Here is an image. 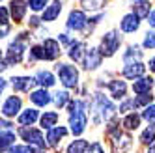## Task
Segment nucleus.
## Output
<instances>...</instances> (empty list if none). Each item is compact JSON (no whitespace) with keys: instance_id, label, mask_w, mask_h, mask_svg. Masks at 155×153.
<instances>
[{"instance_id":"aec40b11","label":"nucleus","mask_w":155,"mask_h":153,"mask_svg":"<svg viewBox=\"0 0 155 153\" xmlns=\"http://www.w3.org/2000/svg\"><path fill=\"white\" fill-rule=\"evenodd\" d=\"M39 118H41V114H39L38 108H26V110L21 112V116L17 118V122L23 127H28V125L32 127L36 122H39Z\"/></svg>"},{"instance_id":"f8f14e48","label":"nucleus","mask_w":155,"mask_h":153,"mask_svg":"<svg viewBox=\"0 0 155 153\" xmlns=\"http://www.w3.org/2000/svg\"><path fill=\"white\" fill-rule=\"evenodd\" d=\"M107 88L110 92V97H112L114 101H125L127 99V84L124 80H110L107 84Z\"/></svg>"},{"instance_id":"f3484780","label":"nucleus","mask_w":155,"mask_h":153,"mask_svg":"<svg viewBox=\"0 0 155 153\" xmlns=\"http://www.w3.org/2000/svg\"><path fill=\"white\" fill-rule=\"evenodd\" d=\"M60 13H62V2L60 0H52L49 8L41 13V21L43 23H52V21H56L60 17Z\"/></svg>"},{"instance_id":"a211bd4d","label":"nucleus","mask_w":155,"mask_h":153,"mask_svg":"<svg viewBox=\"0 0 155 153\" xmlns=\"http://www.w3.org/2000/svg\"><path fill=\"white\" fill-rule=\"evenodd\" d=\"M30 101L34 103L36 106H47V105H51L54 99L51 97V93H49L45 88H38V90H34V92H30Z\"/></svg>"},{"instance_id":"2f4dec72","label":"nucleus","mask_w":155,"mask_h":153,"mask_svg":"<svg viewBox=\"0 0 155 153\" xmlns=\"http://www.w3.org/2000/svg\"><path fill=\"white\" fill-rule=\"evenodd\" d=\"M81 2L86 11H99L107 4V0H81Z\"/></svg>"},{"instance_id":"a878e982","label":"nucleus","mask_w":155,"mask_h":153,"mask_svg":"<svg viewBox=\"0 0 155 153\" xmlns=\"http://www.w3.org/2000/svg\"><path fill=\"white\" fill-rule=\"evenodd\" d=\"M124 62H125V65L127 63H137V62H140V58H142V52H140V47L138 45H131L125 52H124Z\"/></svg>"},{"instance_id":"72a5a7b5","label":"nucleus","mask_w":155,"mask_h":153,"mask_svg":"<svg viewBox=\"0 0 155 153\" xmlns=\"http://www.w3.org/2000/svg\"><path fill=\"white\" fill-rule=\"evenodd\" d=\"M142 119H146L148 123H155V103L142 110Z\"/></svg>"},{"instance_id":"bb28decb","label":"nucleus","mask_w":155,"mask_h":153,"mask_svg":"<svg viewBox=\"0 0 155 153\" xmlns=\"http://www.w3.org/2000/svg\"><path fill=\"white\" fill-rule=\"evenodd\" d=\"M88 148H90L88 140H84V138H75L71 144L65 148V153H86Z\"/></svg>"},{"instance_id":"dca6fc26","label":"nucleus","mask_w":155,"mask_h":153,"mask_svg":"<svg viewBox=\"0 0 155 153\" xmlns=\"http://www.w3.org/2000/svg\"><path fill=\"white\" fill-rule=\"evenodd\" d=\"M8 8H9V11H12V19L15 23H21V21L25 19V15H26L28 2H25V0H12V4Z\"/></svg>"},{"instance_id":"4468645a","label":"nucleus","mask_w":155,"mask_h":153,"mask_svg":"<svg viewBox=\"0 0 155 153\" xmlns=\"http://www.w3.org/2000/svg\"><path fill=\"white\" fill-rule=\"evenodd\" d=\"M138 28H140V19L135 13H127V15L121 17L120 30L124 32V34H133V32H137Z\"/></svg>"},{"instance_id":"cd10ccee","label":"nucleus","mask_w":155,"mask_h":153,"mask_svg":"<svg viewBox=\"0 0 155 153\" xmlns=\"http://www.w3.org/2000/svg\"><path fill=\"white\" fill-rule=\"evenodd\" d=\"M140 144H144V146H151V144H155V123H150L146 129L140 133Z\"/></svg>"},{"instance_id":"7ed1b4c3","label":"nucleus","mask_w":155,"mask_h":153,"mask_svg":"<svg viewBox=\"0 0 155 153\" xmlns=\"http://www.w3.org/2000/svg\"><path fill=\"white\" fill-rule=\"evenodd\" d=\"M121 34H120V30H110L107 32V34L103 36L101 39V45H99V50H101L103 54V58H112L114 54L118 52L120 45H121Z\"/></svg>"},{"instance_id":"4be33fe9","label":"nucleus","mask_w":155,"mask_h":153,"mask_svg":"<svg viewBox=\"0 0 155 153\" xmlns=\"http://www.w3.org/2000/svg\"><path fill=\"white\" fill-rule=\"evenodd\" d=\"M86 45L82 41H75L73 45L69 47V50H68V56H69V60L71 62H82V58H84V54H86Z\"/></svg>"},{"instance_id":"20e7f679","label":"nucleus","mask_w":155,"mask_h":153,"mask_svg":"<svg viewBox=\"0 0 155 153\" xmlns=\"http://www.w3.org/2000/svg\"><path fill=\"white\" fill-rule=\"evenodd\" d=\"M19 136L23 138L28 146H32V148H39V149H43L47 146V138L43 136V133H41V129H36V127H21V131H19Z\"/></svg>"},{"instance_id":"5701e85b","label":"nucleus","mask_w":155,"mask_h":153,"mask_svg":"<svg viewBox=\"0 0 155 153\" xmlns=\"http://www.w3.org/2000/svg\"><path fill=\"white\" fill-rule=\"evenodd\" d=\"M140 123H142V114H137V112H131L121 119V125L127 131H137L140 127Z\"/></svg>"},{"instance_id":"4c0bfd02","label":"nucleus","mask_w":155,"mask_h":153,"mask_svg":"<svg viewBox=\"0 0 155 153\" xmlns=\"http://www.w3.org/2000/svg\"><path fill=\"white\" fill-rule=\"evenodd\" d=\"M148 24H150L151 28H155V9H153V11H151V15L148 17Z\"/></svg>"},{"instance_id":"ea45409f","label":"nucleus","mask_w":155,"mask_h":153,"mask_svg":"<svg viewBox=\"0 0 155 153\" xmlns=\"http://www.w3.org/2000/svg\"><path fill=\"white\" fill-rule=\"evenodd\" d=\"M146 153H155V144H151V146L148 148V151H146Z\"/></svg>"},{"instance_id":"79ce46f5","label":"nucleus","mask_w":155,"mask_h":153,"mask_svg":"<svg viewBox=\"0 0 155 153\" xmlns=\"http://www.w3.org/2000/svg\"><path fill=\"white\" fill-rule=\"evenodd\" d=\"M41 153H45V151H41Z\"/></svg>"},{"instance_id":"473e14b6","label":"nucleus","mask_w":155,"mask_h":153,"mask_svg":"<svg viewBox=\"0 0 155 153\" xmlns=\"http://www.w3.org/2000/svg\"><path fill=\"white\" fill-rule=\"evenodd\" d=\"M135 108H138V106H150V105H153V95L151 93H146V95H138V97H135Z\"/></svg>"},{"instance_id":"9b49d317","label":"nucleus","mask_w":155,"mask_h":153,"mask_svg":"<svg viewBox=\"0 0 155 153\" xmlns=\"http://www.w3.org/2000/svg\"><path fill=\"white\" fill-rule=\"evenodd\" d=\"M12 88L13 92H30L34 86L38 84L36 76H25V75H19V76H12Z\"/></svg>"},{"instance_id":"c756f323","label":"nucleus","mask_w":155,"mask_h":153,"mask_svg":"<svg viewBox=\"0 0 155 153\" xmlns=\"http://www.w3.org/2000/svg\"><path fill=\"white\" fill-rule=\"evenodd\" d=\"M26 2H28V8L34 13H43L49 8V4H51L49 0H26Z\"/></svg>"},{"instance_id":"39448f33","label":"nucleus","mask_w":155,"mask_h":153,"mask_svg":"<svg viewBox=\"0 0 155 153\" xmlns=\"http://www.w3.org/2000/svg\"><path fill=\"white\" fill-rule=\"evenodd\" d=\"M21 112H23V99L19 95H8L4 103H2V118L6 119H12V118H19Z\"/></svg>"},{"instance_id":"ddd939ff","label":"nucleus","mask_w":155,"mask_h":153,"mask_svg":"<svg viewBox=\"0 0 155 153\" xmlns=\"http://www.w3.org/2000/svg\"><path fill=\"white\" fill-rule=\"evenodd\" d=\"M146 69L148 67L142 62H137V63H127L121 73H124V76H125V79H129V80H138V79H142V76H144Z\"/></svg>"},{"instance_id":"412c9836","label":"nucleus","mask_w":155,"mask_h":153,"mask_svg":"<svg viewBox=\"0 0 155 153\" xmlns=\"http://www.w3.org/2000/svg\"><path fill=\"white\" fill-rule=\"evenodd\" d=\"M58 122H60V114L54 112V110L43 112L41 118H39V125H41V129H45V131H51L52 127H56Z\"/></svg>"},{"instance_id":"9d476101","label":"nucleus","mask_w":155,"mask_h":153,"mask_svg":"<svg viewBox=\"0 0 155 153\" xmlns=\"http://www.w3.org/2000/svg\"><path fill=\"white\" fill-rule=\"evenodd\" d=\"M41 47H43V60H56L60 54H62V49H60V41L56 39H52V37H47L45 41L41 43Z\"/></svg>"},{"instance_id":"2eb2a0df","label":"nucleus","mask_w":155,"mask_h":153,"mask_svg":"<svg viewBox=\"0 0 155 153\" xmlns=\"http://www.w3.org/2000/svg\"><path fill=\"white\" fill-rule=\"evenodd\" d=\"M65 135H68V129L65 127H52L51 131H47V135H45V138H47V146H51V148H58V144H60V140H64L65 138Z\"/></svg>"},{"instance_id":"1a4fd4ad","label":"nucleus","mask_w":155,"mask_h":153,"mask_svg":"<svg viewBox=\"0 0 155 153\" xmlns=\"http://www.w3.org/2000/svg\"><path fill=\"white\" fill-rule=\"evenodd\" d=\"M101 62H103L101 50H99V47H94L90 50H86L84 58H82V67L86 71H94V69H97L99 65H101Z\"/></svg>"},{"instance_id":"f704fd0d","label":"nucleus","mask_w":155,"mask_h":153,"mask_svg":"<svg viewBox=\"0 0 155 153\" xmlns=\"http://www.w3.org/2000/svg\"><path fill=\"white\" fill-rule=\"evenodd\" d=\"M8 153H36V149L28 144H15L13 148H9Z\"/></svg>"},{"instance_id":"0eeeda50","label":"nucleus","mask_w":155,"mask_h":153,"mask_svg":"<svg viewBox=\"0 0 155 153\" xmlns=\"http://www.w3.org/2000/svg\"><path fill=\"white\" fill-rule=\"evenodd\" d=\"M88 24H90V21H88V17H86V13L82 9H73L69 13V17H68V23H65L68 30H71V32H81Z\"/></svg>"},{"instance_id":"a19ab883","label":"nucleus","mask_w":155,"mask_h":153,"mask_svg":"<svg viewBox=\"0 0 155 153\" xmlns=\"http://www.w3.org/2000/svg\"><path fill=\"white\" fill-rule=\"evenodd\" d=\"M135 2H144V0H135Z\"/></svg>"},{"instance_id":"423d86ee","label":"nucleus","mask_w":155,"mask_h":153,"mask_svg":"<svg viewBox=\"0 0 155 153\" xmlns=\"http://www.w3.org/2000/svg\"><path fill=\"white\" fill-rule=\"evenodd\" d=\"M95 112L101 116V122H103V119L107 122V119H110L116 114V106H114V103L110 99H107L105 95L97 93L95 95Z\"/></svg>"},{"instance_id":"6e6552de","label":"nucleus","mask_w":155,"mask_h":153,"mask_svg":"<svg viewBox=\"0 0 155 153\" xmlns=\"http://www.w3.org/2000/svg\"><path fill=\"white\" fill-rule=\"evenodd\" d=\"M25 50H26V47H25V43L21 41V39L12 41L8 45V50H6V60H8V63H19L21 60H23Z\"/></svg>"},{"instance_id":"b1692460","label":"nucleus","mask_w":155,"mask_h":153,"mask_svg":"<svg viewBox=\"0 0 155 153\" xmlns=\"http://www.w3.org/2000/svg\"><path fill=\"white\" fill-rule=\"evenodd\" d=\"M36 80H38V84H39V88H45V90L52 88V86L56 84V79H54V75H52L51 71H39V73L36 75Z\"/></svg>"},{"instance_id":"c9c22d12","label":"nucleus","mask_w":155,"mask_h":153,"mask_svg":"<svg viewBox=\"0 0 155 153\" xmlns=\"http://www.w3.org/2000/svg\"><path fill=\"white\" fill-rule=\"evenodd\" d=\"M142 47H144V49H155V30L148 32V34L144 36V39H142Z\"/></svg>"},{"instance_id":"7c9ffc66","label":"nucleus","mask_w":155,"mask_h":153,"mask_svg":"<svg viewBox=\"0 0 155 153\" xmlns=\"http://www.w3.org/2000/svg\"><path fill=\"white\" fill-rule=\"evenodd\" d=\"M69 101H71V97H69V93L65 92V90L56 92V95H54V105H56L58 108H68Z\"/></svg>"},{"instance_id":"393cba45","label":"nucleus","mask_w":155,"mask_h":153,"mask_svg":"<svg viewBox=\"0 0 155 153\" xmlns=\"http://www.w3.org/2000/svg\"><path fill=\"white\" fill-rule=\"evenodd\" d=\"M15 140H17V135L13 131H2L0 133V148H2V151L8 153L9 148L15 146Z\"/></svg>"},{"instance_id":"e433bc0d","label":"nucleus","mask_w":155,"mask_h":153,"mask_svg":"<svg viewBox=\"0 0 155 153\" xmlns=\"http://www.w3.org/2000/svg\"><path fill=\"white\" fill-rule=\"evenodd\" d=\"M86 153H105V148L101 146V142H92Z\"/></svg>"},{"instance_id":"f03ea898","label":"nucleus","mask_w":155,"mask_h":153,"mask_svg":"<svg viewBox=\"0 0 155 153\" xmlns=\"http://www.w3.org/2000/svg\"><path fill=\"white\" fill-rule=\"evenodd\" d=\"M56 75H58V80L64 88H77L79 86V69L71 63H58L56 65Z\"/></svg>"},{"instance_id":"f257e3e1","label":"nucleus","mask_w":155,"mask_h":153,"mask_svg":"<svg viewBox=\"0 0 155 153\" xmlns=\"http://www.w3.org/2000/svg\"><path fill=\"white\" fill-rule=\"evenodd\" d=\"M86 103L81 101V99H77V108H75V112L69 114V129H71V133L75 136H81L84 131H86V125H88V112H86Z\"/></svg>"},{"instance_id":"c85d7f7f","label":"nucleus","mask_w":155,"mask_h":153,"mask_svg":"<svg viewBox=\"0 0 155 153\" xmlns=\"http://www.w3.org/2000/svg\"><path fill=\"white\" fill-rule=\"evenodd\" d=\"M151 4L148 2V0H144V2H138L135 8H133V13H135L138 19H148L151 15Z\"/></svg>"},{"instance_id":"6ab92c4d","label":"nucleus","mask_w":155,"mask_h":153,"mask_svg":"<svg viewBox=\"0 0 155 153\" xmlns=\"http://www.w3.org/2000/svg\"><path fill=\"white\" fill-rule=\"evenodd\" d=\"M153 86H155V80L151 76H142V79L133 82V92L137 95H146V93H151Z\"/></svg>"},{"instance_id":"58836bf2","label":"nucleus","mask_w":155,"mask_h":153,"mask_svg":"<svg viewBox=\"0 0 155 153\" xmlns=\"http://www.w3.org/2000/svg\"><path fill=\"white\" fill-rule=\"evenodd\" d=\"M148 69L155 73V56H151V58H150V62H148Z\"/></svg>"}]
</instances>
